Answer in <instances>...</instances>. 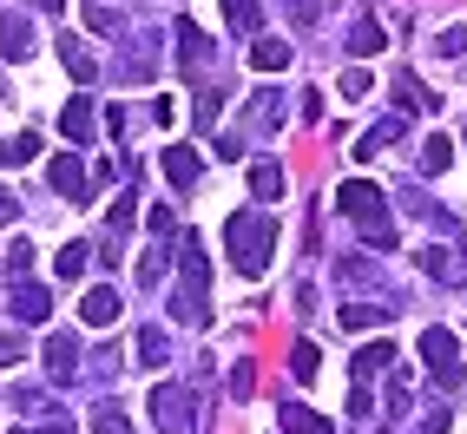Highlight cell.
Listing matches in <instances>:
<instances>
[{
  "instance_id": "obj_1",
  "label": "cell",
  "mask_w": 467,
  "mask_h": 434,
  "mask_svg": "<svg viewBox=\"0 0 467 434\" xmlns=\"http://www.w3.org/2000/svg\"><path fill=\"white\" fill-rule=\"evenodd\" d=\"M224 243H231V264H237L244 276H264V270H270V251H276V217L237 211L231 224H224Z\"/></svg>"
},
{
  "instance_id": "obj_2",
  "label": "cell",
  "mask_w": 467,
  "mask_h": 434,
  "mask_svg": "<svg viewBox=\"0 0 467 434\" xmlns=\"http://www.w3.org/2000/svg\"><path fill=\"white\" fill-rule=\"evenodd\" d=\"M178 257H184V276H178L171 316H178V323H192V329H204V323H211V296H204V276H211V270H204V251H198L192 237H184V251H178Z\"/></svg>"
},
{
  "instance_id": "obj_3",
  "label": "cell",
  "mask_w": 467,
  "mask_h": 434,
  "mask_svg": "<svg viewBox=\"0 0 467 434\" xmlns=\"http://www.w3.org/2000/svg\"><path fill=\"white\" fill-rule=\"evenodd\" d=\"M151 428H159V434H192L198 428V401L184 395L178 382H159V388H151Z\"/></svg>"
},
{
  "instance_id": "obj_4",
  "label": "cell",
  "mask_w": 467,
  "mask_h": 434,
  "mask_svg": "<svg viewBox=\"0 0 467 434\" xmlns=\"http://www.w3.org/2000/svg\"><path fill=\"white\" fill-rule=\"evenodd\" d=\"M421 356H428V376L441 382V388H454L467 376V368H461V343H454L448 329H421Z\"/></svg>"
},
{
  "instance_id": "obj_5",
  "label": "cell",
  "mask_w": 467,
  "mask_h": 434,
  "mask_svg": "<svg viewBox=\"0 0 467 434\" xmlns=\"http://www.w3.org/2000/svg\"><path fill=\"white\" fill-rule=\"evenodd\" d=\"M47 178H53V191H59V198H86V184H92V171H86L79 151H59V159L47 165Z\"/></svg>"
},
{
  "instance_id": "obj_6",
  "label": "cell",
  "mask_w": 467,
  "mask_h": 434,
  "mask_svg": "<svg viewBox=\"0 0 467 434\" xmlns=\"http://www.w3.org/2000/svg\"><path fill=\"white\" fill-rule=\"evenodd\" d=\"M7 309H14V323H47V316H53V296H47L40 284H26V276H20V284H14V303H7Z\"/></svg>"
},
{
  "instance_id": "obj_7",
  "label": "cell",
  "mask_w": 467,
  "mask_h": 434,
  "mask_svg": "<svg viewBox=\"0 0 467 434\" xmlns=\"http://www.w3.org/2000/svg\"><path fill=\"white\" fill-rule=\"evenodd\" d=\"M47 376H53V382H73V376H79V343H73L67 329L47 336Z\"/></svg>"
},
{
  "instance_id": "obj_8",
  "label": "cell",
  "mask_w": 467,
  "mask_h": 434,
  "mask_svg": "<svg viewBox=\"0 0 467 434\" xmlns=\"http://www.w3.org/2000/svg\"><path fill=\"white\" fill-rule=\"evenodd\" d=\"M336 204H342V217H356V224H362L368 211H382V191H376L368 178H349V184L336 191Z\"/></svg>"
},
{
  "instance_id": "obj_9",
  "label": "cell",
  "mask_w": 467,
  "mask_h": 434,
  "mask_svg": "<svg viewBox=\"0 0 467 434\" xmlns=\"http://www.w3.org/2000/svg\"><path fill=\"white\" fill-rule=\"evenodd\" d=\"M0 53H7V59H26V53H34V20H26V14H7V20H0Z\"/></svg>"
},
{
  "instance_id": "obj_10",
  "label": "cell",
  "mask_w": 467,
  "mask_h": 434,
  "mask_svg": "<svg viewBox=\"0 0 467 434\" xmlns=\"http://www.w3.org/2000/svg\"><path fill=\"white\" fill-rule=\"evenodd\" d=\"M79 323H86V329H112V323H119V296H112V290H86Z\"/></svg>"
},
{
  "instance_id": "obj_11",
  "label": "cell",
  "mask_w": 467,
  "mask_h": 434,
  "mask_svg": "<svg viewBox=\"0 0 467 434\" xmlns=\"http://www.w3.org/2000/svg\"><path fill=\"white\" fill-rule=\"evenodd\" d=\"M204 59H211V40L184 20V26H178V67H184V73H204Z\"/></svg>"
},
{
  "instance_id": "obj_12",
  "label": "cell",
  "mask_w": 467,
  "mask_h": 434,
  "mask_svg": "<svg viewBox=\"0 0 467 434\" xmlns=\"http://www.w3.org/2000/svg\"><path fill=\"white\" fill-rule=\"evenodd\" d=\"M59 132H67V139L86 151V145H92V99H73L67 112H59Z\"/></svg>"
},
{
  "instance_id": "obj_13",
  "label": "cell",
  "mask_w": 467,
  "mask_h": 434,
  "mask_svg": "<svg viewBox=\"0 0 467 434\" xmlns=\"http://www.w3.org/2000/svg\"><path fill=\"white\" fill-rule=\"evenodd\" d=\"M251 67H257V73H284V67H290V40H270V34H257V46H251Z\"/></svg>"
},
{
  "instance_id": "obj_14",
  "label": "cell",
  "mask_w": 467,
  "mask_h": 434,
  "mask_svg": "<svg viewBox=\"0 0 467 434\" xmlns=\"http://www.w3.org/2000/svg\"><path fill=\"white\" fill-rule=\"evenodd\" d=\"M284 434H336L317 408H303V401H284Z\"/></svg>"
},
{
  "instance_id": "obj_15",
  "label": "cell",
  "mask_w": 467,
  "mask_h": 434,
  "mask_svg": "<svg viewBox=\"0 0 467 434\" xmlns=\"http://www.w3.org/2000/svg\"><path fill=\"white\" fill-rule=\"evenodd\" d=\"M401 132H409V119H401V112H395V119H382V126H376V132H368V139L356 145V159H376L382 145H401Z\"/></svg>"
},
{
  "instance_id": "obj_16",
  "label": "cell",
  "mask_w": 467,
  "mask_h": 434,
  "mask_svg": "<svg viewBox=\"0 0 467 434\" xmlns=\"http://www.w3.org/2000/svg\"><path fill=\"white\" fill-rule=\"evenodd\" d=\"M198 171H204V165H198V151H184V145H171V151H165V178H171V184H184V191H192Z\"/></svg>"
},
{
  "instance_id": "obj_17",
  "label": "cell",
  "mask_w": 467,
  "mask_h": 434,
  "mask_svg": "<svg viewBox=\"0 0 467 434\" xmlns=\"http://www.w3.org/2000/svg\"><path fill=\"white\" fill-rule=\"evenodd\" d=\"M382 46H389V34H382L376 20H356V26H349V53H356V59H376Z\"/></svg>"
},
{
  "instance_id": "obj_18",
  "label": "cell",
  "mask_w": 467,
  "mask_h": 434,
  "mask_svg": "<svg viewBox=\"0 0 467 434\" xmlns=\"http://www.w3.org/2000/svg\"><path fill=\"white\" fill-rule=\"evenodd\" d=\"M34 159H40V132H14L0 145V165H34Z\"/></svg>"
},
{
  "instance_id": "obj_19",
  "label": "cell",
  "mask_w": 467,
  "mask_h": 434,
  "mask_svg": "<svg viewBox=\"0 0 467 434\" xmlns=\"http://www.w3.org/2000/svg\"><path fill=\"white\" fill-rule=\"evenodd\" d=\"M224 20L237 26V34H257V26H264V7H257V0H224Z\"/></svg>"
},
{
  "instance_id": "obj_20",
  "label": "cell",
  "mask_w": 467,
  "mask_h": 434,
  "mask_svg": "<svg viewBox=\"0 0 467 434\" xmlns=\"http://www.w3.org/2000/svg\"><path fill=\"white\" fill-rule=\"evenodd\" d=\"M251 191H257L264 204H276V198H284V165H257V171H251Z\"/></svg>"
},
{
  "instance_id": "obj_21",
  "label": "cell",
  "mask_w": 467,
  "mask_h": 434,
  "mask_svg": "<svg viewBox=\"0 0 467 434\" xmlns=\"http://www.w3.org/2000/svg\"><path fill=\"white\" fill-rule=\"evenodd\" d=\"M389 362H395V349H389V343H368V349L356 356V382H368V376H382Z\"/></svg>"
},
{
  "instance_id": "obj_22",
  "label": "cell",
  "mask_w": 467,
  "mask_h": 434,
  "mask_svg": "<svg viewBox=\"0 0 467 434\" xmlns=\"http://www.w3.org/2000/svg\"><path fill=\"white\" fill-rule=\"evenodd\" d=\"M448 159H454V145H448V132H434L428 145H421V171L434 178V171H448Z\"/></svg>"
},
{
  "instance_id": "obj_23",
  "label": "cell",
  "mask_w": 467,
  "mask_h": 434,
  "mask_svg": "<svg viewBox=\"0 0 467 434\" xmlns=\"http://www.w3.org/2000/svg\"><path fill=\"white\" fill-rule=\"evenodd\" d=\"M376 323H389V309H376V303H349L342 309V329H376Z\"/></svg>"
},
{
  "instance_id": "obj_24",
  "label": "cell",
  "mask_w": 467,
  "mask_h": 434,
  "mask_svg": "<svg viewBox=\"0 0 467 434\" xmlns=\"http://www.w3.org/2000/svg\"><path fill=\"white\" fill-rule=\"evenodd\" d=\"M290 368H296V382H317V368H323L317 343H296V349H290Z\"/></svg>"
},
{
  "instance_id": "obj_25",
  "label": "cell",
  "mask_w": 467,
  "mask_h": 434,
  "mask_svg": "<svg viewBox=\"0 0 467 434\" xmlns=\"http://www.w3.org/2000/svg\"><path fill=\"white\" fill-rule=\"evenodd\" d=\"M92 434H132V421L112 408V401H99V408H92Z\"/></svg>"
},
{
  "instance_id": "obj_26",
  "label": "cell",
  "mask_w": 467,
  "mask_h": 434,
  "mask_svg": "<svg viewBox=\"0 0 467 434\" xmlns=\"http://www.w3.org/2000/svg\"><path fill=\"white\" fill-rule=\"evenodd\" d=\"M59 59H67V73H73V79H92V73H99V59H92L79 40H67V53H59Z\"/></svg>"
},
{
  "instance_id": "obj_27",
  "label": "cell",
  "mask_w": 467,
  "mask_h": 434,
  "mask_svg": "<svg viewBox=\"0 0 467 434\" xmlns=\"http://www.w3.org/2000/svg\"><path fill=\"white\" fill-rule=\"evenodd\" d=\"M139 356H145V368H159L171 349H165V329H139Z\"/></svg>"
},
{
  "instance_id": "obj_28",
  "label": "cell",
  "mask_w": 467,
  "mask_h": 434,
  "mask_svg": "<svg viewBox=\"0 0 467 434\" xmlns=\"http://www.w3.org/2000/svg\"><path fill=\"white\" fill-rule=\"evenodd\" d=\"M86 243H67V251H59V276H67V284H79V276H86Z\"/></svg>"
},
{
  "instance_id": "obj_29",
  "label": "cell",
  "mask_w": 467,
  "mask_h": 434,
  "mask_svg": "<svg viewBox=\"0 0 467 434\" xmlns=\"http://www.w3.org/2000/svg\"><path fill=\"white\" fill-rule=\"evenodd\" d=\"M395 86H401V99H409L415 112H434V99H428V86H421L415 73H395Z\"/></svg>"
},
{
  "instance_id": "obj_30",
  "label": "cell",
  "mask_w": 467,
  "mask_h": 434,
  "mask_svg": "<svg viewBox=\"0 0 467 434\" xmlns=\"http://www.w3.org/2000/svg\"><path fill=\"white\" fill-rule=\"evenodd\" d=\"M362 237H368V243H395V217L368 211V217H362Z\"/></svg>"
},
{
  "instance_id": "obj_31",
  "label": "cell",
  "mask_w": 467,
  "mask_h": 434,
  "mask_svg": "<svg viewBox=\"0 0 467 434\" xmlns=\"http://www.w3.org/2000/svg\"><path fill=\"white\" fill-rule=\"evenodd\" d=\"M251 119H257V126H284V106H276V92H257Z\"/></svg>"
},
{
  "instance_id": "obj_32",
  "label": "cell",
  "mask_w": 467,
  "mask_h": 434,
  "mask_svg": "<svg viewBox=\"0 0 467 434\" xmlns=\"http://www.w3.org/2000/svg\"><path fill=\"white\" fill-rule=\"evenodd\" d=\"M79 20L92 26V34H119V14L112 7H79Z\"/></svg>"
},
{
  "instance_id": "obj_33",
  "label": "cell",
  "mask_w": 467,
  "mask_h": 434,
  "mask_svg": "<svg viewBox=\"0 0 467 434\" xmlns=\"http://www.w3.org/2000/svg\"><path fill=\"white\" fill-rule=\"evenodd\" d=\"M26 362V336H0V368H20Z\"/></svg>"
},
{
  "instance_id": "obj_34",
  "label": "cell",
  "mask_w": 467,
  "mask_h": 434,
  "mask_svg": "<svg viewBox=\"0 0 467 434\" xmlns=\"http://www.w3.org/2000/svg\"><path fill=\"white\" fill-rule=\"evenodd\" d=\"M434 53H441V59H461V53H467V26H448V34H441V46H434Z\"/></svg>"
},
{
  "instance_id": "obj_35",
  "label": "cell",
  "mask_w": 467,
  "mask_h": 434,
  "mask_svg": "<svg viewBox=\"0 0 467 434\" xmlns=\"http://www.w3.org/2000/svg\"><path fill=\"white\" fill-rule=\"evenodd\" d=\"M217 106H224V92L204 86V92H198V126H217Z\"/></svg>"
},
{
  "instance_id": "obj_36",
  "label": "cell",
  "mask_w": 467,
  "mask_h": 434,
  "mask_svg": "<svg viewBox=\"0 0 467 434\" xmlns=\"http://www.w3.org/2000/svg\"><path fill=\"white\" fill-rule=\"evenodd\" d=\"M368 92V73L362 67H342V99H362Z\"/></svg>"
},
{
  "instance_id": "obj_37",
  "label": "cell",
  "mask_w": 467,
  "mask_h": 434,
  "mask_svg": "<svg viewBox=\"0 0 467 434\" xmlns=\"http://www.w3.org/2000/svg\"><path fill=\"white\" fill-rule=\"evenodd\" d=\"M7 270H14V276H26V270H34V243H26V237L7 251Z\"/></svg>"
},
{
  "instance_id": "obj_38",
  "label": "cell",
  "mask_w": 467,
  "mask_h": 434,
  "mask_svg": "<svg viewBox=\"0 0 467 434\" xmlns=\"http://www.w3.org/2000/svg\"><path fill=\"white\" fill-rule=\"evenodd\" d=\"M276 7H284L296 26H309V20H317V0H276Z\"/></svg>"
},
{
  "instance_id": "obj_39",
  "label": "cell",
  "mask_w": 467,
  "mask_h": 434,
  "mask_svg": "<svg viewBox=\"0 0 467 434\" xmlns=\"http://www.w3.org/2000/svg\"><path fill=\"white\" fill-rule=\"evenodd\" d=\"M151 231L171 237V231H178V211H171V204H159V211H151Z\"/></svg>"
},
{
  "instance_id": "obj_40",
  "label": "cell",
  "mask_w": 467,
  "mask_h": 434,
  "mask_svg": "<svg viewBox=\"0 0 467 434\" xmlns=\"http://www.w3.org/2000/svg\"><path fill=\"white\" fill-rule=\"evenodd\" d=\"M251 388H257V376H251V368H244V362H237V376H231V395L244 401V395H251Z\"/></svg>"
},
{
  "instance_id": "obj_41",
  "label": "cell",
  "mask_w": 467,
  "mask_h": 434,
  "mask_svg": "<svg viewBox=\"0 0 467 434\" xmlns=\"http://www.w3.org/2000/svg\"><path fill=\"white\" fill-rule=\"evenodd\" d=\"M14 217H20V198H14V191H0V224H14Z\"/></svg>"
},
{
  "instance_id": "obj_42",
  "label": "cell",
  "mask_w": 467,
  "mask_h": 434,
  "mask_svg": "<svg viewBox=\"0 0 467 434\" xmlns=\"http://www.w3.org/2000/svg\"><path fill=\"white\" fill-rule=\"evenodd\" d=\"M14 434H26V428H14Z\"/></svg>"
}]
</instances>
